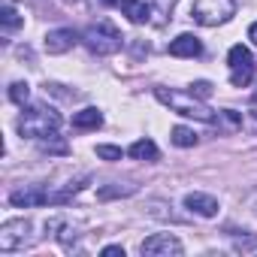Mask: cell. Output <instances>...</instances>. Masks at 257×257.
Instances as JSON below:
<instances>
[{
	"mask_svg": "<svg viewBox=\"0 0 257 257\" xmlns=\"http://www.w3.org/2000/svg\"><path fill=\"white\" fill-rule=\"evenodd\" d=\"M155 97L170 106L173 112L185 115V118H194V121H203V124H215V109H209L203 103V97L191 94V91H173V88H155Z\"/></svg>",
	"mask_w": 257,
	"mask_h": 257,
	"instance_id": "1",
	"label": "cell"
},
{
	"mask_svg": "<svg viewBox=\"0 0 257 257\" xmlns=\"http://www.w3.org/2000/svg\"><path fill=\"white\" fill-rule=\"evenodd\" d=\"M191 94H197V97L206 100V97L212 94V85H209V82H194V85H191Z\"/></svg>",
	"mask_w": 257,
	"mask_h": 257,
	"instance_id": "24",
	"label": "cell"
},
{
	"mask_svg": "<svg viewBox=\"0 0 257 257\" xmlns=\"http://www.w3.org/2000/svg\"><path fill=\"white\" fill-rule=\"evenodd\" d=\"M179 4V0H149V7H152V22L155 25H167V19H170V13H173V7Z\"/></svg>",
	"mask_w": 257,
	"mask_h": 257,
	"instance_id": "16",
	"label": "cell"
},
{
	"mask_svg": "<svg viewBox=\"0 0 257 257\" xmlns=\"http://www.w3.org/2000/svg\"><path fill=\"white\" fill-rule=\"evenodd\" d=\"M215 124L224 127V131H242V127H245V115L236 112V109H221L218 118H215Z\"/></svg>",
	"mask_w": 257,
	"mask_h": 257,
	"instance_id": "15",
	"label": "cell"
},
{
	"mask_svg": "<svg viewBox=\"0 0 257 257\" xmlns=\"http://www.w3.org/2000/svg\"><path fill=\"white\" fill-rule=\"evenodd\" d=\"M254 100H257V94H254Z\"/></svg>",
	"mask_w": 257,
	"mask_h": 257,
	"instance_id": "30",
	"label": "cell"
},
{
	"mask_svg": "<svg viewBox=\"0 0 257 257\" xmlns=\"http://www.w3.org/2000/svg\"><path fill=\"white\" fill-rule=\"evenodd\" d=\"M185 209L200 215V218H215L218 215V200L212 194H203V191H191L185 197Z\"/></svg>",
	"mask_w": 257,
	"mask_h": 257,
	"instance_id": "10",
	"label": "cell"
},
{
	"mask_svg": "<svg viewBox=\"0 0 257 257\" xmlns=\"http://www.w3.org/2000/svg\"><path fill=\"white\" fill-rule=\"evenodd\" d=\"M103 257H124V248L121 245H106L103 248Z\"/></svg>",
	"mask_w": 257,
	"mask_h": 257,
	"instance_id": "27",
	"label": "cell"
},
{
	"mask_svg": "<svg viewBox=\"0 0 257 257\" xmlns=\"http://www.w3.org/2000/svg\"><path fill=\"white\" fill-rule=\"evenodd\" d=\"M242 115H245V127H248L251 134H257V106H251V109L242 112Z\"/></svg>",
	"mask_w": 257,
	"mask_h": 257,
	"instance_id": "23",
	"label": "cell"
},
{
	"mask_svg": "<svg viewBox=\"0 0 257 257\" xmlns=\"http://www.w3.org/2000/svg\"><path fill=\"white\" fill-rule=\"evenodd\" d=\"M58 127H61V115L52 109V106H34V109H28L22 118H19V134L25 137V140H46V137H52V134H58Z\"/></svg>",
	"mask_w": 257,
	"mask_h": 257,
	"instance_id": "2",
	"label": "cell"
},
{
	"mask_svg": "<svg viewBox=\"0 0 257 257\" xmlns=\"http://www.w3.org/2000/svg\"><path fill=\"white\" fill-rule=\"evenodd\" d=\"M100 124H103V112L97 106H88V109L73 115V127H76V131H97Z\"/></svg>",
	"mask_w": 257,
	"mask_h": 257,
	"instance_id": "13",
	"label": "cell"
},
{
	"mask_svg": "<svg viewBox=\"0 0 257 257\" xmlns=\"http://www.w3.org/2000/svg\"><path fill=\"white\" fill-rule=\"evenodd\" d=\"M227 64H230V85L233 88H245L254 79V55L242 43L227 52Z\"/></svg>",
	"mask_w": 257,
	"mask_h": 257,
	"instance_id": "6",
	"label": "cell"
},
{
	"mask_svg": "<svg viewBox=\"0 0 257 257\" xmlns=\"http://www.w3.org/2000/svg\"><path fill=\"white\" fill-rule=\"evenodd\" d=\"M10 100L19 103V106H25V103L31 100V85H28V82H13V85H10Z\"/></svg>",
	"mask_w": 257,
	"mask_h": 257,
	"instance_id": "19",
	"label": "cell"
},
{
	"mask_svg": "<svg viewBox=\"0 0 257 257\" xmlns=\"http://www.w3.org/2000/svg\"><path fill=\"white\" fill-rule=\"evenodd\" d=\"M40 149H43V152H55V155H64V152H67V146L58 140V134H52V137L40 140Z\"/></svg>",
	"mask_w": 257,
	"mask_h": 257,
	"instance_id": "20",
	"label": "cell"
},
{
	"mask_svg": "<svg viewBox=\"0 0 257 257\" xmlns=\"http://www.w3.org/2000/svg\"><path fill=\"white\" fill-rule=\"evenodd\" d=\"M173 143H176L179 149H191V146H197V134L191 131V127L179 124V127H173Z\"/></svg>",
	"mask_w": 257,
	"mask_h": 257,
	"instance_id": "18",
	"label": "cell"
},
{
	"mask_svg": "<svg viewBox=\"0 0 257 257\" xmlns=\"http://www.w3.org/2000/svg\"><path fill=\"white\" fill-rule=\"evenodd\" d=\"M245 209H248V212H251V215L257 218V188H254V191H251V194L245 197Z\"/></svg>",
	"mask_w": 257,
	"mask_h": 257,
	"instance_id": "26",
	"label": "cell"
},
{
	"mask_svg": "<svg viewBox=\"0 0 257 257\" xmlns=\"http://www.w3.org/2000/svg\"><path fill=\"white\" fill-rule=\"evenodd\" d=\"M170 55L173 58H197V55H203V43L194 34H179L170 43Z\"/></svg>",
	"mask_w": 257,
	"mask_h": 257,
	"instance_id": "11",
	"label": "cell"
},
{
	"mask_svg": "<svg viewBox=\"0 0 257 257\" xmlns=\"http://www.w3.org/2000/svg\"><path fill=\"white\" fill-rule=\"evenodd\" d=\"M127 155H131L134 161H146V164H155L161 158V152H158V146L152 140H137L131 149H127Z\"/></svg>",
	"mask_w": 257,
	"mask_h": 257,
	"instance_id": "14",
	"label": "cell"
},
{
	"mask_svg": "<svg viewBox=\"0 0 257 257\" xmlns=\"http://www.w3.org/2000/svg\"><path fill=\"white\" fill-rule=\"evenodd\" d=\"M233 251H239V254H254L257 251V236H242V239H236L233 242Z\"/></svg>",
	"mask_w": 257,
	"mask_h": 257,
	"instance_id": "21",
	"label": "cell"
},
{
	"mask_svg": "<svg viewBox=\"0 0 257 257\" xmlns=\"http://www.w3.org/2000/svg\"><path fill=\"white\" fill-rule=\"evenodd\" d=\"M82 43L91 55H115L121 49V34L112 22H97L82 34Z\"/></svg>",
	"mask_w": 257,
	"mask_h": 257,
	"instance_id": "4",
	"label": "cell"
},
{
	"mask_svg": "<svg viewBox=\"0 0 257 257\" xmlns=\"http://www.w3.org/2000/svg\"><path fill=\"white\" fill-rule=\"evenodd\" d=\"M248 40H251V43H257V22L248 28Z\"/></svg>",
	"mask_w": 257,
	"mask_h": 257,
	"instance_id": "28",
	"label": "cell"
},
{
	"mask_svg": "<svg viewBox=\"0 0 257 257\" xmlns=\"http://www.w3.org/2000/svg\"><path fill=\"white\" fill-rule=\"evenodd\" d=\"M134 191H137L134 185H127V188H103V191H100V197L106 200V197H115V194H134Z\"/></svg>",
	"mask_w": 257,
	"mask_h": 257,
	"instance_id": "25",
	"label": "cell"
},
{
	"mask_svg": "<svg viewBox=\"0 0 257 257\" xmlns=\"http://www.w3.org/2000/svg\"><path fill=\"white\" fill-rule=\"evenodd\" d=\"M100 4H106V7H118V0H100Z\"/></svg>",
	"mask_w": 257,
	"mask_h": 257,
	"instance_id": "29",
	"label": "cell"
},
{
	"mask_svg": "<svg viewBox=\"0 0 257 257\" xmlns=\"http://www.w3.org/2000/svg\"><path fill=\"white\" fill-rule=\"evenodd\" d=\"M121 149L118 146H97V158L100 161H121Z\"/></svg>",
	"mask_w": 257,
	"mask_h": 257,
	"instance_id": "22",
	"label": "cell"
},
{
	"mask_svg": "<svg viewBox=\"0 0 257 257\" xmlns=\"http://www.w3.org/2000/svg\"><path fill=\"white\" fill-rule=\"evenodd\" d=\"M34 224L28 218H16V221H7L0 227V251L4 254H13V251H22L25 245L34 242Z\"/></svg>",
	"mask_w": 257,
	"mask_h": 257,
	"instance_id": "5",
	"label": "cell"
},
{
	"mask_svg": "<svg viewBox=\"0 0 257 257\" xmlns=\"http://www.w3.org/2000/svg\"><path fill=\"white\" fill-rule=\"evenodd\" d=\"M236 16V0H194L191 19L203 28H218Z\"/></svg>",
	"mask_w": 257,
	"mask_h": 257,
	"instance_id": "3",
	"label": "cell"
},
{
	"mask_svg": "<svg viewBox=\"0 0 257 257\" xmlns=\"http://www.w3.org/2000/svg\"><path fill=\"white\" fill-rule=\"evenodd\" d=\"M0 25H4L7 34H13V31H19V28L25 25V19L19 16L16 7H4V10H0Z\"/></svg>",
	"mask_w": 257,
	"mask_h": 257,
	"instance_id": "17",
	"label": "cell"
},
{
	"mask_svg": "<svg viewBox=\"0 0 257 257\" xmlns=\"http://www.w3.org/2000/svg\"><path fill=\"white\" fill-rule=\"evenodd\" d=\"M10 203H13V206H19V209L49 206V191H46V188H40V185H31V188L13 191V194H10Z\"/></svg>",
	"mask_w": 257,
	"mask_h": 257,
	"instance_id": "9",
	"label": "cell"
},
{
	"mask_svg": "<svg viewBox=\"0 0 257 257\" xmlns=\"http://www.w3.org/2000/svg\"><path fill=\"white\" fill-rule=\"evenodd\" d=\"M118 10L131 19L134 25H146L152 19V7L146 4V0H118Z\"/></svg>",
	"mask_w": 257,
	"mask_h": 257,
	"instance_id": "12",
	"label": "cell"
},
{
	"mask_svg": "<svg viewBox=\"0 0 257 257\" xmlns=\"http://www.w3.org/2000/svg\"><path fill=\"white\" fill-rule=\"evenodd\" d=\"M76 40H79V37H76L73 28H55V31L46 34V43H43V46H46L49 55H64V52H70V49L76 46Z\"/></svg>",
	"mask_w": 257,
	"mask_h": 257,
	"instance_id": "8",
	"label": "cell"
},
{
	"mask_svg": "<svg viewBox=\"0 0 257 257\" xmlns=\"http://www.w3.org/2000/svg\"><path fill=\"white\" fill-rule=\"evenodd\" d=\"M185 251V245L173 236V233H155L140 245L143 257H179Z\"/></svg>",
	"mask_w": 257,
	"mask_h": 257,
	"instance_id": "7",
	"label": "cell"
}]
</instances>
